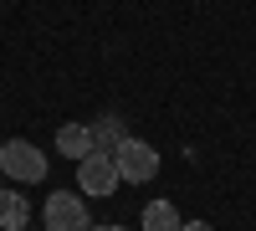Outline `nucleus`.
I'll return each instance as SVG.
<instances>
[{"label": "nucleus", "mask_w": 256, "mask_h": 231, "mask_svg": "<svg viewBox=\"0 0 256 231\" xmlns=\"http://www.w3.org/2000/svg\"><path fill=\"white\" fill-rule=\"evenodd\" d=\"M26 221H31V205H26V195L0 190V231H20Z\"/></svg>", "instance_id": "nucleus-6"}, {"label": "nucleus", "mask_w": 256, "mask_h": 231, "mask_svg": "<svg viewBox=\"0 0 256 231\" xmlns=\"http://www.w3.org/2000/svg\"><path fill=\"white\" fill-rule=\"evenodd\" d=\"M41 221H46V231H92V221H88V200H82L77 190H56V195H46Z\"/></svg>", "instance_id": "nucleus-2"}, {"label": "nucleus", "mask_w": 256, "mask_h": 231, "mask_svg": "<svg viewBox=\"0 0 256 231\" xmlns=\"http://www.w3.org/2000/svg\"><path fill=\"white\" fill-rule=\"evenodd\" d=\"M123 139H128V134H123V118H113V113H108V118H98V123H92V149L113 154Z\"/></svg>", "instance_id": "nucleus-8"}, {"label": "nucleus", "mask_w": 256, "mask_h": 231, "mask_svg": "<svg viewBox=\"0 0 256 231\" xmlns=\"http://www.w3.org/2000/svg\"><path fill=\"white\" fill-rule=\"evenodd\" d=\"M0 175H10V180H41V175H46V159H41L36 144L6 139V144H0Z\"/></svg>", "instance_id": "nucleus-4"}, {"label": "nucleus", "mask_w": 256, "mask_h": 231, "mask_svg": "<svg viewBox=\"0 0 256 231\" xmlns=\"http://www.w3.org/2000/svg\"><path fill=\"white\" fill-rule=\"evenodd\" d=\"M77 185H82V195H113L118 190V159L102 154V149L82 154L77 159Z\"/></svg>", "instance_id": "nucleus-3"}, {"label": "nucleus", "mask_w": 256, "mask_h": 231, "mask_svg": "<svg viewBox=\"0 0 256 231\" xmlns=\"http://www.w3.org/2000/svg\"><path fill=\"white\" fill-rule=\"evenodd\" d=\"M56 149L67 159L92 154V129H88V123H62V129H56Z\"/></svg>", "instance_id": "nucleus-5"}, {"label": "nucleus", "mask_w": 256, "mask_h": 231, "mask_svg": "<svg viewBox=\"0 0 256 231\" xmlns=\"http://www.w3.org/2000/svg\"><path fill=\"white\" fill-rule=\"evenodd\" d=\"M113 159H118V180H128V185H148L159 175V149L144 139H123L113 149Z\"/></svg>", "instance_id": "nucleus-1"}, {"label": "nucleus", "mask_w": 256, "mask_h": 231, "mask_svg": "<svg viewBox=\"0 0 256 231\" xmlns=\"http://www.w3.org/2000/svg\"><path fill=\"white\" fill-rule=\"evenodd\" d=\"M92 231H123V226H92Z\"/></svg>", "instance_id": "nucleus-10"}, {"label": "nucleus", "mask_w": 256, "mask_h": 231, "mask_svg": "<svg viewBox=\"0 0 256 231\" xmlns=\"http://www.w3.org/2000/svg\"><path fill=\"white\" fill-rule=\"evenodd\" d=\"M184 221H180V211L169 200H148L144 205V231H180Z\"/></svg>", "instance_id": "nucleus-7"}, {"label": "nucleus", "mask_w": 256, "mask_h": 231, "mask_svg": "<svg viewBox=\"0 0 256 231\" xmlns=\"http://www.w3.org/2000/svg\"><path fill=\"white\" fill-rule=\"evenodd\" d=\"M180 231H210V226H205V221H184Z\"/></svg>", "instance_id": "nucleus-9"}]
</instances>
